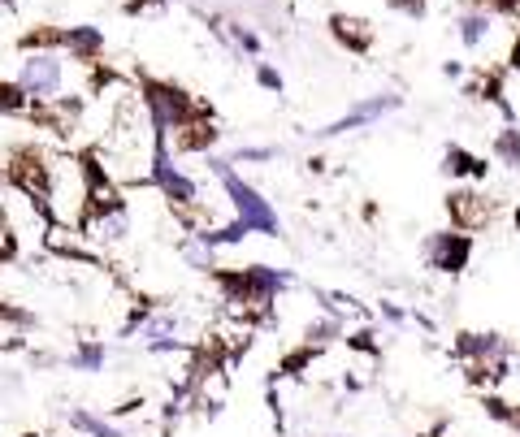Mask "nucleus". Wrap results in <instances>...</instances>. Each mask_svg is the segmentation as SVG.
Masks as SVG:
<instances>
[{"instance_id": "obj_1", "label": "nucleus", "mask_w": 520, "mask_h": 437, "mask_svg": "<svg viewBox=\"0 0 520 437\" xmlns=\"http://www.w3.org/2000/svg\"><path fill=\"white\" fill-rule=\"evenodd\" d=\"M87 187H91V165L87 156H48V191L44 208L52 221L65 225H83L87 217Z\"/></svg>"}, {"instance_id": "obj_2", "label": "nucleus", "mask_w": 520, "mask_h": 437, "mask_svg": "<svg viewBox=\"0 0 520 437\" xmlns=\"http://www.w3.org/2000/svg\"><path fill=\"white\" fill-rule=\"evenodd\" d=\"M213 174L221 178V187H226V195H230L234 217H239L247 230H252V234H278V213L269 208L265 195H260L256 187H247V182L234 174L226 161H213Z\"/></svg>"}, {"instance_id": "obj_3", "label": "nucleus", "mask_w": 520, "mask_h": 437, "mask_svg": "<svg viewBox=\"0 0 520 437\" xmlns=\"http://www.w3.org/2000/svg\"><path fill=\"white\" fill-rule=\"evenodd\" d=\"M18 83H22V91L35 104L57 100V96H65V61L52 48L26 52V61H22V70H18Z\"/></svg>"}, {"instance_id": "obj_4", "label": "nucleus", "mask_w": 520, "mask_h": 437, "mask_svg": "<svg viewBox=\"0 0 520 437\" xmlns=\"http://www.w3.org/2000/svg\"><path fill=\"white\" fill-rule=\"evenodd\" d=\"M143 104H148L156 130L178 126L182 117H191L195 109H200V104H195L187 91H178V87H169V83H148V87H143Z\"/></svg>"}, {"instance_id": "obj_5", "label": "nucleus", "mask_w": 520, "mask_h": 437, "mask_svg": "<svg viewBox=\"0 0 520 437\" xmlns=\"http://www.w3.org/2000/svg\"><path fill=\"white\" fill-rule=\"evenodd\" d=\"M152 187L165 195L169 208H182V204H195L200 200V187H195V178H187L182 169L174 165V152H156V165H152Z\"/></svg>"}, {"instance_id": "obj_6", "label": "nucleus", "mask_w": 520, "mask_h": 437, "mask_svg": "<svg viewBox=\"0 0 520 437\" xmlns=\"http://www.w3.org/2000/svg\"><path fill=\"white\" fill-rule=\"evenodd\" d=\"M468 256H473V243H468L464 230L429 234V243H425V260H429V269H438V273H464Z\"/></svg>"}, {"instance_id": "obj_7", "label": "nucleus", "mask_w": 520, "mask_h": 437, "mask_svg": "<svg viewBox=\"0 0 520 437\" xmlns=\"http://www.w3.org/2000/svg\"><path fill=\"white\" fill-rule=\"evenodd\" d=\"M447 213H451V225H455V230L473 234V230H486V225H490L494 204H490V195H486V191L464 187V191H451Z\"/></svg>"}, {"instance_id": "obj_8", "label": "nucleus", "mask_w": 520, "mask_h": 437, "mask_svg": "<svg viewBox=\"0 0 520 437\" xmlns=\"http://www.w3.org/2000/svg\"><path fill=\"white\" fill-rule=\"evenodd\" d=\"M83 234H87L91 247H113V243H122V238L130 234L126 208H109V213H87V217H83Z\"/></svg>"}, {"instance_id": "obj_9", "label": "nucleus", "mask_w": 520, "mask_h": 437, "mask_svg": "<svg viewBox=\"0 0 520 437\" xmlns=\"http://www.w3.org/2000/svg\"><path fill=\"white\" fill-rule=\"evenodd\" d=\"M330 31H334V39H338V44H343L347 52H369L373 39H377L373 22L360 18V13H334V18H330Z\"/></svg>"}, {"instance_id": "obj_10", "label": "nucleus", "mask_w": 520, "mask_h": 437, "mask_svg": "<svg viewBox=\"0 0 520 437\" xmlns=\"http://www.w3.org/2000/svg\"><path fill=\"white\" fill-rule=\"evenodd\" d=\"M390 109H399V96H369L364 104H356L347 117H338L334 126H325L321 135L325 139H334V135H347V130H356V126H369V122H377L382 113H390Z\"/></svg>"}, {"instance_id": "obj_11", "label": "nucleus", "mask_w": 520, "mask_h": 437, "mask_svg": "<svg viewBox=\"0 0 520 437\" xmlns=\"http://www.w3.org/2000/svg\"><path fill=\"white\" fill-rule=\"evenodd\" d=\"M44 247L52 251V256H70V260H83L91 243L83 234V225H65V221H48L44 230Z\"/></svg>"}, {"instance_id": "obj_12", "label": "nucleus", "mask_w": 520, "mask_h": 437, "mask_svg": "<svg viewBox=\"0 0 520 437\" xmlns=\"http://www.w3.org/2000/svg\"><path fill=\"white\" fill-rule=\"evenodd\" d=\"M61 48L70 52V61H96L104 52V35L96 26H70V31H61Z\"/></svg>"}, {"instance_id": "obj_13", "label": "nucleus", "mask_w": 520, "mask_h": 437, "mask_svg": "<svg viewBox=\"0 0 520 437\" xmlns=\"http://www.w3.org/2000/svg\"><path fill=\"white\" fill-rule=\"evenodd\" d=\"M460 39H464V48H481L490 39V31H494V18H490V9L481 5V9H473V13H464L460 22Z\"/></svg>"}, {"instance_id": "obj_14", "label": "nucleus", "mask_w": 520, "mask_h": 437, "mask_svg": "<svg viewBox=\"0 0 520 437\" xmlns=\"http://www.w3.org/2000/svg\"><path fill=\"white\" fill-rule=\"evenodd\" d=\"M442 174L447 178H486V161H477V156L464 152V148H447V156H442Z\"/></svg>"}, {"instance_id": "obj_15", "label": "nucleus", "mask_w": 520, "mask_h": 437, "mask_svg": "<svg viewBox=\"0 0 520 437\" xmlns=\"http://www.w3.org/2000/svg\"><path fill=\"white\" fill-rule=\"evenodd\" d=\"M494 156H499V165L520 169V130L516 126H503L499 135H494Z\"/></svg>"}, {"instance_id": "obj_16", "label": "nucleus", "mask_w": 520, "mask_h": 437, "mask_svg": "<svg viewBox=\"0 0 520 437\" xmlns=\"http://www.w3.org/2000/svg\"><path fill=\"white\" fill-rule=\"evenodd\" d=\"M182 260L195 264V269H213V243L204 234H187L182 238Z\"/></svg>"}, {"instance_id": "obj_17", "label": "nucleus", "mask_w": 520, "mask_h": 437, "mask_svg": "<svg viewBox=\"0 0 520 437\" xmlns=\"http://www.w3.org/2000/svg\"><path fill=\"white\" fill-rule=\"evenodd\" d=\"M26 104H31V96L22 91V83H5V78H0V117L26 113Z\"/></svg>"}, {"instance_id": "obj_18", "label": "nucleus", "mask_w": 520, "mask_h": 437, "mask_svg": "<svg viewBox=\"0 0 520 437\" xmlns=\"http://www.w3.org/2000/svg\"><path fill=\"white\" fill-rule=\"evenodd\" d=\"M343 329H338V316H330V321H317L308 325V347H325V342H334Z\"/></svg>"}, {"instance_id": "obj_19", "label": "nucleus", "mask_w": 520, "mask_h": 437, "mask_svg": "<svg viewBox=\"0 0 520 437\" xmlns=\"http://www.w3.org/2000/svg\"><path fill=\"white\" fill-rule=\"evenodd\" d=\"M22 342V321L13 312H0V347H18Z\"/></svg>"}, {"instance_id": "obj_20", "label": "nucleus", "mask_w": 520, "mask_h": 437, "mask_svg": "<svg viewBox=\"0 0 520 437\" xmlns=\"http://www.w3.org/2000/svg\"><path fill=\"white\" fill-rule=\"evenodd\" d=\"M74 425L83 429V433H91V437H122V433H117L113 425H104V420H96V416H87V412H78V416H74Z\"/></svg>"}, {"instance_id": "obj_21", "label": "nucleus", "mask_w": 520, "mask_h": 437, "mask_svg": "<svg viewBox=\"0 0 520 437\" xmlns=\"http://www.w3.org/2000/svg\"><path fill=\"white\" fill-rule=\"evenodd\" d=\"M226 35L234 39V48H243V52H260V39L247 31V26H239V22H226Z\"/></svg>"}, {"instance_id": "obj_22", "label": "nucleus", "mask_w": 520, "mask_h": 437, "mask_svg": "<svg viewBox=\"0 0 520 437\" xmlns=\"http://www.w3.org/2000/svg\"><path fill=\"white\" fill-rule=\"evenodd\" d=\"M256 83L265 87V91H282V74L273 70V65H260V70H256Z\"/></svg>"}, {"instance_id": "obj_23", "label": "nucleus", "mask_w": 520, "mask_h": 437, "mask_svg": "<svg viewBox=\"0 0 520 437\" xmlns=\"http://www.w3.org/2000/svg\"><path fill=\"white\" fill-rule=\"evenodd\" d=\"M273 156H278V152H273V148H239V161H273Z\"/></svg>"}, {"instance_id": "obj_24", "label": "nucleus", "mask_w": 520, "mask_h": 437, "mask_svg": "<svg viewBox=\"0 0 520 437\" xmlns=\"http://www.w3.org/2000/svg\"><path fill=\"white\" fill-rule=\"evenodd\" d=\"M78 364H83V368H100L104 364V351L100 347H83V351H78Z\"/></svg>"}, {"instance_id": "obj_25", "label": "nucleus", "mask_w": 520, "mask_h": 437, "mask_svg": "<svg viewBox=\"0 0 520 437\" xmlns=\"http://www.w3.org/2000/svg\"><path fill=\"white\" fill-rule=\"evenodd\" d=\"M390 5H395L399 13H408V18H421L425 13V0H390Z\"/></svg>"}, {"instance_id": "obj_26", "label": "nucleus", "mask_w": 520, "mask_h": 437, "mask_svg": "<svg viewBox=\"0 0 520 437\" xmlns=\"http://www.w3.org/2000/svg\"><path fill=\"white\" fill-rule=\"evenodd\" d=\"M165 0H130V13H161Z\"/></svg>"}, {"instance_id": "obj_27", "label": "nucleus", "mask_w": 520, "mask_h": 437, "mask_svg": "<svg viewBox=\"0 0 520 437\" xmlns=\"http://www.w3.org/2000/svg\"><path fill=\"white\" fill-rule=\"evenodd\" d=\"M507 65H512V70L520 74V35L512 39V52H507Z\"/></svg>"}, {"instance_id": "obj_28", "label": "nucleus", "mask_w": 520, "mask_h": 437, "mask_svg": "<svg viewBox=\"0 0 520 437\" xmlns=\"http://www.w3.org/2000/svg\"><path fill=\"white\" fill-rule=\"evenodd\" d=\"M442 74H447V78H460L464 65H460V61H447V65H442Z\"/></svg>"}, {"instance_id": "obj_29", "label": "nucleus", "mask_w": 520, "mask_h": 437, "mask_svg": "<svg viewBox=\"0 0 520 437\" xmlns=\"http://www.w3.org/2000/svg\"><path fill=\"white\" fill-rule=\"evenodd\" d=\"M516 230H520V208H516Z\"/></svg>"}, {"instance_id": "obj_30", "label": "nucleus", "mask_w": 520, "mask_h": 437, "mask_svg": "<svg viewBox=\"0 0 520 437\" xmlns=\"http://www.w3.org/2000/svg\"><path fill=\"white\" fill-rule=\"evenodd\" d=\"M22 437H35V433H22Z\"/></svg>"}]
</instances>
